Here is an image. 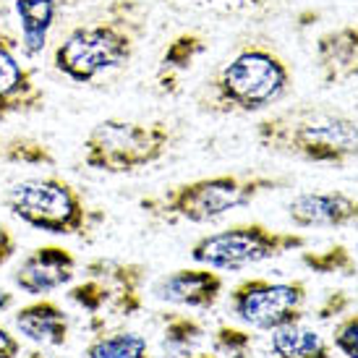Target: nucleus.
<instances>
[{
  "label": "nucleus",
  "instance_id": "obj_1",
  "mask_svg": "<svg viewBox=\"0 0 358 358\" xmlns=\"http://www.w3.org/2000/svg\"><path fill=\"white\" fill-rule=\"evenodd\" d=\"M150 34L144 0H108L60 34L50 52L52 69L73 84H94L123 71Z\"/></svg>",
  "mask_w": 358,
  "mask_h": 358
},
{
  "label": "nucleus",
  "instance_id": "obj_2",
  "mask_svg": "<svg viewBox=\"0 0 358 358\" xmlns=\"http://www.w3.org/2000/svg\"><path fill=\"white\" fill-rule=\"evenodd\" d=\"M293 71L267 40H243L207 73L196 105L207 115H254L288 97Z\"/></svg>",
  "mask_w": 358,
  "mask_h": 358
},
{
  "label": "nucleus",
  "instance_id": "obj_3",
  "mask_svg": "<svg viewBox=\"0 0 358 358\" xmlns=\"http://www.w3.org/2000/svg\"><path fill=\"white\" fill-rule=\"evenodd\" d=\"M254 136L262 150L308 165L345 168L358 159V120L314 102L269 113L254 126Z\"/></svg>",
  "mask_w": 358,
  "mask_h": 358
},
{
  "label": "nucleus",
  "instance_id": "obj_4",
  "mask_svg": "<svg viewBox=\"0 0 358 358\" xmlns=\"http://www.w3.org/2000/svg\"><path fill=\"white\" fill-rule=\"evenodd\" d=\"M285 186H290V178L285 176H267V173H254V170L220 173V176L176 183L157 194L141 196L139 209L147 217L168 222V225L173 222L204 225L233 209L249 207L259 196L285 189Z\"/></svg>",
  "mask_w": 358,
  "mask_h": 358
},
{
  "label": "nucleus",
  "instance_id": "obj_5",
  "mask_svg": "<svg viewBox=\"0 0 358 358\" xmlns=\"http://www.w3.org/2000/svg\"><path fill=\"white\" fill-rule=\"evenodd\" d=\"M3 204L24 225L63 238H92V230L105 217L100 209L87 204L71 180L60 176L16 180L6 191Z\"/></svg>",
  "mask_w": 358,
  "mask_h": 358
},
{
  "label": "nucleus",
  "instance_id": "obj_6",
  "mask_svg": "<svg viewBox=\"0 0 358 358\" xmlns=\"http://www.w3.org/2000/svg\"><path fill=\"white\" fill-rule=\"evenodd\" d=\"M173 147V131L165 120L105 118L84 139V165L108 176H129L150 168Z\"/></svg>",
  "mask_w": 358,
  "mask_h": 358
},
{
  "label": "nucleus",
  "instance_id": "obj_7",
  "mask_svg": "<svg viewBox=\"0 0 358 358\" xmlns=\"http://www.w3.org/2000/svg\"><path fill=\"white\" fill-rule=\"evenodd\" d=\"M306 236L296 230H275L267 228L264 222H238L194 241L189 257L199 267L217 272H241L246 267H257L285 257L290 251L306 249Z\"/></svg>",
  "mask_w": 358,
  "mask_h": 358
},
{
  "label": "nucleus",
  "instance_id": "obj_8",
  "mask_svg": "<svg viewBox=\"0 0 358 358\" xmlns=\"http://www.w3.org/2000/svg\"><path fill=\"white\" fill-rule=\"evenodd\" d=\"M147 269L134 262L92 259L84 264V280L71 285L69 299L92 317H131L141 308V288Z\"/></svg>",
  "mask_w": 358,
  "mask_h": 358
},
{
  "label": "nucleus",
  "instance_id": "obj_9",
  "mask_svg": "<svg viewBox=\"0 0 358 358\" xmlns=\"http://www.w3.org/2000/svg\"><path fill=\"white\" fill-rule=\"evenodd\" d=\"M306 296L303 280L272 282L264 278H251L230 290V314L246 327L272 332L282 324L301 322Z\"/></svg>",
  "mask_w": 358,
  "mask_h": 358
},
{
  "label": "nucleus",
  "instance_id": "obj_10",
  "mask_svg": "<svg viewBox=\"0 0 358 358\" xmlns=\"http://www.w3.org/2000/svg\"><path fill=\"white\" fill-rule=\"evenodd\" d=\"M48 92L37 81V71L21 52V42L8 29H0V120L42 113Z\"/></svg>",
  "mask_w": 358,
  "mask_h": 358
},
{
  "label": "nucleus",
  "instance_id": "obj_11",
  "mask_svg": "<svg viewBox=\"0 0 358 358\" xmlns=\"http://www.w3.org/2000/svg\"><path fill=\"white\" fill-rule=\"evenodd\" d=\"M79 259L71 249L48 243L31 249L13 269V285L31 299H48L50 293L66 288L76 278Z\"/></svg>",
  "mask_w": 358,
  "mask_h": 358
},
{
  "label": "nucleus",
  "instance_id": "obj_12",
  "mask_svg": "<svg viewBox=\"0 0 358 358\" xmlns=\"http://www.w3.org/2000/svg\"><path fill=\"white\" fill-rule=\"evenodd\" d=\"M225 288V280L217 269L209 267H186L173 269L168 275L155 280L152 285V296L162 303L183 308H201L207 311L220 301Z\"/></svg>",
  "mask_w": 358,
  "mask_h": 358
},
{
  "label": "nucleus",
  "instance_id": "obj_13",
  "mask_svg": "<svg viewBox=\"0 0 358 358\" xmlns=\"http://www.w3.org/2000/svg\"><path fill=\"white\" fill-rule=\"evenodd\" d=\"M293 228H353L358 225V199L343 191H306L288 204Z\"/></svg>",
  "mask_w": 358,
  "mask_h": 358
},
{
  "label": "nucleus",
  "instance_id": "obj_14",
  "mask_svg": "<svg viewBox=\"0 0 358 358\" xmlns=\"http://www.w3.org/2000/svg\"><path fill=\"white\" fill-rule=\"evenodd\" d=\"M317 73L322 84L343 87L358 79V27H335L314 45Z\"/></svg>",
  "mask_w": 358,
  "mask_h": 358
},
{
  "label": "nucleus",
  "instance_id": "obj_15",
  "mask_svg": "<svg viewBox=\"0 0 358 358\" xmlns=\"http://www.w3.org/2000/svg\"><path fill=\"white\" fill-rule=\"evenodd\" d=\"M209 52V40L201 31H180L168 42V48L162 50L155 71V87L165 97L180 94L186 76L196 69L204 55Z\"/></svg>",
  "mask_w": 358,
  "mask_h": 358
},
{
  "label": "nucleus",
  "instance_id": "obj_16",
  "mask_svg": "<svg viewBox=\"0 0 358 358\" xmlns=\"http://www.w3.org/2000/svg\"><path fill=\"white\" fill-rule=\"evenodd\" d=\"M81 0H13V10L19 19V42L21 52L27 58H40L48 42H50V31L60 16L79 6Z\"/></svg>",
  "mask_w": 358,
  "mask_h": 358
},
{
  "label": "nucleus",
  "instance_id": "obj_17",
  "mask_svg": "<svg viewBox=\"0 0 358 358\" xmlns=\"http://www.w3.org/2000/svg\"><path fill=\"white\" fill-rule=\"evenodd\" d=\"M13 327L40 348H63L71 335V319L58 301L37 299L13 314Z\"/></svg>",
  "mask_w": 358,
  "mask_h": 358
},
{
  "label": "nucleus",
  "instance_id": "obj_18",
  "mask_svg": "<svg viewBox=\"0 0 358 358\" xmlns=\"http://www.w3.org/2000/svg\"><path fill=\"white\" fill-rule=\"evenodd\" d=\"M269 350L275 358H329L327 340L317 329L290 322L269 332Z\"/></svg>",
  "mask_w": 358,
  "mask_h": 358
},
{
  "label": "nucleus",
  "instance_id": "obj_19",
  "mask_svg": "<svg viewBox=\"0 0 358 358\" xmlns=\"http://www.w3.org/2000/svg\"><path fill=\"white\" fill-rule=\"evenodd\" d=\"M0 165L55 168V155L45 141L31 136H0Z\"/></svg>",
  "mask_w": 358,
  "mask_h": 358
},
{
  "label": "nucleus",
  "instance_id": "obj_20",
  "mask_svg": "<svg viewBox=\"0 0 358 358\" xmlns=\"http://www.w3.org/2000/svg\"><path fill=\"white\" fill-rule=\"evenodd\" d=\"M87 358H150V343L136 332H102L92 340Z\"/></svg>",
  "mask_w": 358,
  "mask_h": 358
},
{
  "label": "nucleus",
  "instance_id": "obj_21",
  "mask_svg": "<svg viewBox=\"0 0 358 358\" xmlns=\"http://www.w3.org/2000/svg\"><path fill=\"white\" fill-rule=\"evenodd\" d=\"M178 10H196L215 19H243L257 16L269 6V0H165Z\"/></svg>",
  "mask_w": 358,
  "mask_h": 358
},
{
  "label": "nucleus",
  "instance_id": "obj_22",
  "mask_svg": "<svg viewBox=\"0 0 358 358\" xmlns=\"http://www.w3.org/2000/svg\"><path fill=\"white\" fill-rule=\"evenodd\" d=\"M201 335H204V329H201L196 319L183 317V314H173V317H168V324H165V348L183 353L196 340H201Z\"/></svg>",
  "mask_w": 358,
  "mask_h": 358
},
{
  "label": "nucleus",
  "instance_id": "obj_23",
  "mask_svg": "<svg viewBox=\"0 0 358 358\" xmlns=\"http://www.w3.org/2000/svg\"><path fill=\"white\" fill-rule=\"evenodd\" d=\"M303 264H308L311 269H317V272H335L340 267H350V257L348 251L338 246V249H329V251H322V254H303Z\"/></svg>",
  "mask_w": 358,
  "mask_h": 358
},
{
  "label": "nucleus",
  "instance_id": "obj_24",
  "mask_svg": "<svg viewBox=\"0 0 358 358\" xmlns=\"http://www.w3.org/2000/svg\"><path fill=\"white\" fill-rule=\"evenodd\" d=\"M335 348L348 358H358V314H350L335 327Z\"/></svg>",
  "mask_w": 358,
  "mask_h": 358
},
{
  "label": "nucleus",
  "instance_id": "obj_25",
  "mask_svg": "<svg viewBox=\"0 0 358 358\" xmlns=\"http://www.w3.org/2000/svg\"><path fill=\"white\" fill-rule=\"evenodd\" d=\"M215 345H217L220 350H228V353H241V350L249 348V335L233 327H220L217 338H215Z\"/></svg>",
  "mask_w": 358,
  "mask_h": 358
},
{
  "label": "nucleus",
  "instance_id": "obj_26",
  "mask_svg": "<svg viewBox=\"0 0 358 358\" xmlns=\"http://www.w3.org/2000/svg\"><path fill=\"white\" fill-rule=\"evenodd\" d=\"M16 251H19V238H16V233H13L8 225L0 222V267H6L10 259L16 257Z\"/></svg>",
  "mask_w": 358,
  "mask_h": 358
},
{
  "label": "nucleus",
  "instance_id": "obj_27",
  "mask_svg": "<svg viewBox=\"0 0 358 358\" xmlns=\"http://www.w3.org/2000/svg\"><path fill=\"white\" fill-rule=\"evenodd\" d=\"M24 356V345L21 340L0 324V358H21Z\"/></svg>",
  "mask_w": 358,
  "mask_h": 358
},
{
  "label": "nucleus",
  "instance_id": "obj_28",
  "mask_svg": "<svg viewBox=\"0 0 358 358\" xmlns=\"http://www.w3.org/2000/svg\"><path fill=\"white\" fill-rule=\"evenodd\" d=\"M13 301H16V296H13L10 290L0 288V314H3V311H8V308L13 306Z\"/></svg>",
  "mask_w": 358,
  "mask_h": 358
},
{
  "label": "nucleus",
  "instance_id": "obj_29",
  "mask_svg": "<svg viewBox=\"0 0 358 358\" xmlns=\"http://www.w3.org/2000/svg\"><path fill=\"white\" fill-rule=\"evenodd\" d=\"M27 358H60V356H50V353H42V350H31Z\"/></svg>",
  "mask_w": 358,
  "mask_h": 358
},
{
  "label": "nucleus",
  "instance_id": "obj_30",
  "mask_svg": "<svg viewBox=\"0 0 358 358\" xmlns=\"http://www.w3.org/2000/svg\"><path fill=\"white\" fill-rule=\"evenodd\" d=\"M183 358H215L212 353H196V356H183Z\"/></svg>",
  "mask_w": 358,
  "mask_h": 358
},
{
  "label": "nucleus",
  "instance_id": "obj_31",
  "mask_svg": "<svg viewBox=\"0 0 358 358\" xmlns=\"http://www.w3.org/2000/svg\"><path fill=\"white\" fill-rule=\"evenodd\" d=\"M3 6H6V0H0V10H3Z\"/></svg>",
  "mask_w": 358,
  "mask_h": 358
}]
</instances>
